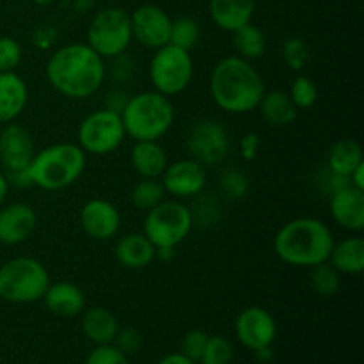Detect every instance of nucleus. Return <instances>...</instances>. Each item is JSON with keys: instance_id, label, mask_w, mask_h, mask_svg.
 <instances>
[{"instance_id": "f704fd0d", "label": "nucleus", "mask_w": 364, "mask_h": 364, "mask_svg": "<svg viewBox=\"0 0 364 364\" xmlns=\"http://www.w3.org/2000/svg\"><path fill=\"white\" fill-rule=\"evenodd\" d=\"M283 60L291 71H302L309 60V46L302 38H288L283 43Z\"/></svg>"}, {"instance_id": "79ce46f5", "label": "nucleus", "mask_w": 364, "mask_h": 364, "mask_svg": "<svg viewBox=\"0 0 364 364\" xmlns=\"http://www.w3.org/2000/svg\"><path fill=\"white\" fill-rule=\"evenodd\" d=\"M128 98H130V96H128L124 91H121V89H114V91H110L109 95H107L103 109H109L112 110V112L121 114V110H123L124 105H127Z\"/></svg>"}, {"instance_id": "f8f14e48", "label": "nucleus", "mask_w": 364, "mask_h": 364, "mask_svg": "<svg viewBox=\"0 0 364 364\" xmlns=\"http://www.w3.org/2000/svg\"><path fill=\"white\" fill-rule=\"evenodd\" d=\"M173 18L159 6L142 4L130 13L132 38L144 48L156 50L169 43Z\"/></svg>"}, {"instance_id": "c9c22d12", "label": "nucleus", "mask_w": 364, "mask_h": 364, "mask_svg": "<svg viewBox=\"0 0 364 364\" xmlns=\"http://www.w3.org/2000/svg\"><path fill=\"white\" fill-rule=\"evenodd\" d=\"M219 188L226 198L242 199L249 192V178L242 171L228 169L219 178Z\"/></svg>"}, {"instance_id": "4c0bfd02", "label": "nucleus", "mask_w": 364, "mask_h": 364, "mask_svg": "<svg viewBox=\"0 0 364 364\" xmlns=\"http://www.w3.org/2000/svg\"><path fill=\"white\" fill-rule=\"evenodd\" d=\"M85 364H130L127 354L119 350L116 345H98L92 348L91 354L85 359Z\"/></svg>"}, {"instance_id": "a878e982", "label": "nucleus", "mask_w": 364, "mask_h": 364, "mask_svg": "<svg viewBox=\"0 0 364 364\" xmlns=\"http://www.w3.org/2000/svg\"><path fill=\"white\" fill-rule=\"evenodd\" d=\"M262 117L270 127L284 128L297 119L299 109L291 102L290 95L284 91H265L258 107Z\"/></svg>"}, {"instance_id": "412c9836", "label": "nucleus", "mask_w": 364, "mask_h": 364, "mask_svg": "<svg viewBox=\"0 0 364 364\" xmlns=\"http://www.w3.org/2000/svg\"><path fill=\"white\" fill-rule=\"evenodd\" d=\"M114 256L124 269L141 270L155 262L156 247L146 238L144 233H128L117 240Z\"/></svg>"}, {"instance_id": "4be33fe9", "label": "nucleus", "mask_w": 364, "mask_h": 364, "mask_svg": "<svg viewBox=\"0 0 364 364\" xmlns=\"http://www.w3.org/2000/svg\"><path fill=\"white\" fill-rule=\"evenodd\" d=\"M256 0H210V16L213 23L226 32H233L252 21Z\"/></svg>"}, {"instance_id": "e433bc0d", "label": "nucleus", "mask_w": 364, "mask_h": 364, "mask_svg": "<svg viewBox=\"0 0 364 364\" xmlns=\"http://www.w3.org/2000/svg\"><path fill=\"white\" fill-rule=\"evenodd\" d=\"M23 59L21 45L14 38L0 36V73L14 71Z\"/></svg>"}, {"instance_id": "c85d7f7f", "label": "nucleus", "mask_w": 364, "mask_h": 364, "mask_svg": "<svg viewBox=\"0 0 364 364\" xmlns=\"http://www.w3.org/2000/svg\"><path fill=\"white\" fill-rule=\"evenodd\" d=\"M130 199L135 208L148 212L166 199V188L159 178H141L132 188Z\"/></svg>"}, {"instance_id": "58836bf2", "label": "nucleus", "mask_w": 364, "mask_h": 364, "mask_svg": "<svg viewBox=\"0 0 364 364\" xmlns=\"http://www.w3.org/2000/svg\"><path fill=\"white\" fill-rule=\"evenodd\" d=\"M206 341H208V334L206 333H203V331L199 329L188 331V333L185 334L183 341H181V354H185L194 363L199 361L203 355V350H205Z\"/></svg>"}, {"instance_id": "f257e3e1", "label": "nucleus", "mask_w": 364, "mask_h": 364, "mask_svg": "<svg viewBox=\"0 0 364 364\" xmlns=\"http://www.w3.org/2000/svg\"><path fill=\"white\" fill-rule=\"evenodd\" d=\"M46 80L59 95L85 100L96 95L107 78L105 59L87 43H70L50 53Z\"/></svg>"}, {"instance_id": "6ab92c4d", "label": "nucleus", "mask_w": 364, "mask_h": 364, "mask_svg": "<svg viewBox=\"0 0 364 364\" xmlns=\"http://www.w3.org/2000/svg\"><path fill=\"white\" fill-rule=\"evenodd\" d=\"M45 302L46 309L53 315L64 316V318H73L84 311L85 295L75 283L70 281H57L50 283L45 295L41 299Z\"/></svg>"}, {"instance_id": "2f4dec72", "label": "nucleus", "mask_w": 364, "mask_h": 364, "mask_svg": "<svg viewBox=\"0 0 364 364\" xmlns=\"http://www.w3.org/2000/svg\"><path fill=\"white\" fill-rule=\"evenodd\" d=\"M290 98L294 102V105L297 107L299 110H308L311 109L313 105L318 100V87H316L315 82L311 80L306 75H299V77L294 78L290 85Z\"/></svg>"}, {"instance_id": "5701e85b", "label": "nucleus", "mask_w": 364, "mask_h": 364, "mask_svg": "<svg viewBox=\"0 0 364 364\" xmlns=\"http://www.w3.org/2000/svg\"><path fill=\"white\" fill-rule=\"evenodd\" d=\"M130 164L141 178H159L166 171L167 153L159 141H135L130 153Z\"/></svg>"}, {"instance_id": "f3484780", "label": "nucleus", "mask_w": 364, "mask_h": 364, "mask_svg": "<svg viewBox=\"0 0 364 364\" xmlns=\"http://www.w3.org/2000/svg\"><path fill=\"white\" fill-rule=\"evenodd\" d=\"M329 212L334 223L350 233L364 230V191L347 183L329 196Z\"/></svg>"}, {"instance_id": "7c9ffc66", "label": "nucleus", "mask_w": 364, "mask_h": 364, "mask_svg": "<svg viewBox=\"0 0 364 364\" xmlns=\"http://www.w3.org/2000/svg\"><path fill=\"white\" fill-rule=\"evenodd\" d=\"M199 36H201V28H199V23L194 18L178 16L173 18V21H171V45L191 52V50L198 45Z\"/></svg>"}, {"instance_id": "6e6552de", "label": "nucleus", "mask_w": 364, "mask_h": 364, "mask_svg": "<svg viewBox=\"0 0 364 364\" xmlns=\"http://www.w3.org/2000/svg\"><path fill=\"white\" fill-rule=\"evenodd\" d=\"M153 52L155 53L149 60V80L155 87L153 91L167 98L181 95L194 78V59L191 52L171 43Z\"/></svg>"}, {"instance_id": "a19ab883", "label": "nucleus", "mask_w": 364, "mask_h": 364, "mask_svg": "<svg viewBox=\"0 0 364 364\" xmlns=\"http://www.w3.org/2000/svg\"><path fill=\"white\" fill-rule=\"evenodd\" d=\"M114 63L112 75L117 82H127L132 75V60L127 57V52L110 59Z\"/></svg>"}, {"instance_id": "aec40b11", "label": "nucleus", "mask_w": 364, "mask_h": 364, "mask_svg": "<svg viewBox=\"0 0 364 364\" xmlns=\"http://www.w3.org/2000/svg\"><path fill=\"white\" fill-rule=\"evenodd\" d=\"M28 103V87L16 71L0 73V124L13 123Z\"/></svg>"}, {"instance_id": "de8ad7c7", "label": "nucleus", "mask_w": 364, "mask_h": 364, "mask_svg": "<svg viewBox=\"0 0 364 364\" xmlns=\"http://www.w3.org/2000/svg\"><path fill=\"white\" fill-rule=\"evenodd\" d=\"M255 355L259 363H269L270 359H272V348L270 347L259 348V350H255Z\"/></svg>"}, {"instance_id": "4468645a", "label": "nucleus", "mask_w": 364, "mask_h": 364, "mask_svg": "<svg viewBox=\"0 0 364 364\" xmlns=\"http://www.w3.org/2000/svg\"><path fill=\"white\" fill-rule=\"evenodd\" d=\"M166 194L174 199L196 198L205 192L206 187V167L196 162L194 159H181L173 164H167L166 171L160 176Z\"/></svg>"}, {"instance_id": "3c124183", "label": "nucleus", "mask_w": 364, "mask_h": 364, "mask_svg": "<svg viewBox=\"0 0 364 364\" xmlns=\"http://www.w3.org/2000/svg\"><path fill=\"white\" fill-rule=\"evenodd\" d=\"M31 2L36 4V6L45 7V6H52V4H55L57 0H31Z\"/></svg>"}, {"instance_id": "20e7f679", "label": "nucleus", "mask_w": 364, "mask_h": 364, "mask_svg": "<svg viewBox=\"0 0 364 364\" xmlns=\"http://www.w3.org/2000/svg\"><path fill=\"white\" fill-rule=\"evenodd\" d=\"M87 155L77 142H57L36 151L28 173L32 185L57 192L71 187L84 174Z\"/></svg>"}, {"instance_id": "a211bd4d", "label": "nucleus", "mask_w": 364, "mask_h": 364, "mask_svg": "<svg viewBox=\"0 0 364 364\" xmlns=\"http://www.w3.org/2000/svg\"><path fill=\"white\" fill-rule=\"evenodd\" d=\"M38 226V213L27 203L0 206V244L18 245L27 240Z\"/></svg>"}, {"instance_id": "1a4fd4ad", "label": "nucleus", "mask_w": 364, "mask_h": 364, "mask_svg": "<svg viewBox=\"0 0 364 364\" xmlns=\"http://www.w3.org/2000/svg\"><path fill=\"white\" fill-rule=\"evenodd\" d=\"M132 38L130 13L123 7H103L92 16L87 27V45L103 59H112L128 50Z\"/></svg>"}, {"instance_id": "c03bdc74", "label": "nucleus", "mask_w": 364, "mask_h": 364, "mask_svg": "<svg viewBox=\"0 0 364 364\" xmlns=\"http://www.w3.org/2000/svg\"><path fill=\"white\" fill-rule=\"evenodd\" d=\"M53 38H55V32H53V28L41 27L34 32V45L45 50L52 45Z\"/></svg>"}, {"instance_id": "c756f323", "label": "nucleus", "mask_w": 364, "mask_h": 364, "mask_svg": "<svg viewBox=\"0 0 364 364\" xmlns=\"http://www.w3.org/2000/svg\"><path fill=\"white\" fill-rule=\"evenodd\" d=\"M309 284L320 297H333L341 287V274L329 262H323L320 265L311 267Z\"/></svg>"}, {"instance_id": "9d476101", "label": "nucleus", "mask_w": 364, "mask_h": 364, "mask_svg": "<svg viewBox=\"0 0 364 364\" xmlns=\"http://www.w3.org/2000/svg\"><path fill=\"white\" fill-rule=\"evenodd\" d=\"M124 127L121 114L109 109H100L82 119L77 132V144L85 155L105 156L116 151L123 144Z\"/></svg>"}, {"instance_id": "b1692460", "label": "nucleus", "mask_w": 364, "mask_h": 364, "mask_svg": "<svg viewBox=\"0 0 364 364\" xmlns=\"http://www.w3.org/2000/svg\"><path fill=\"white\" fill-rule=\"evenodd\" d=\"M327 262L340 274L358 276L364 270V240L359 233L334 242Z\"/></svg>"}, {"instance_id": "2eb2a0df", "label": "nucleus", "mask_w": 364, "mask_h": 364, "mask_svg": "<svg viewBox=\"0 0 364 364\" xmlns=\"http://www.w3.org/2000/svg\"><path fill=\"white\" fill-rule=\"evenodd\" d=\"M36 155L31 132L16 123H7L0 132V162L4 173L28 169Z\"/></svg>"}, {"instance_id": "49530a36", "label": "nucleus", "mask_w": 364, "mask_h": 364, "mask_svg": "<svg viewBox=\"0 0 364 364\" xmlns=\"http://www.w3.org/2000/svg\"><path fill=\"white\" fill-rule=\"evenodd\" d=\"M348 183L354 185V187L361 188V191H364V164H361V166L358 167V169L354 171V173L348 176Z\"/></svg>"}, {"instance_id": "72a5a7b5", "label": "nucleus", "mask_w": 364, "mask_h": 364, "mask_svg": "<svg viewBox=\"0 0 364 364\" xmlns=\"http://www.w3.org/2000/svg\"><path fill=\"white\" fill-rule=\"evenodd\" d=\"M233 359V345L223 336H208L203 350L201 364H230Z\"/></svg>"}, {"instance_id": "ea45409f", "label": "nucleus", "mask_w": 364, "mask_h": 364, "mask_svg": "<svg viewBox=\"0 0 364 364\" xmlns=\"http://www.w3.org/2000/svg\"><path fill=\"white\" fill-rule=\"evenodd\" d=\"M114 341H116V347L119 348L123 354L128 355V354H134V352H137L139 348H141L142 338L137 329H134V327H127V329L123 331H117Z\"/></svg>"}, {"instance_id": "bb28decb", "label": "nucleus", "mask_w": 364, "mask_h": 364, "mask_svg": "<svg viewBox=\"0 0 364 364\" xmlns=\"http://www.w3.org/2000/svg\"><path fill=\"white\" fill-rule=\"evenodd\" d=\"M361 164H364L363 149L361 144L354 139H340V141L334 142L329 149V155H327V169L331 173L338 174L341 178H347L358 169Z\"/></svg>"}, {"instance_id": "dca6fc26", "label": "nucleus", "mask_w": 364, "mask_h": 364, "mask_svg": "<svg viewBox=\"0 0 364 364\" xmlns=\"http://www.w3.org/2000/svg\"><path fill=\"white\" fill-rule=\"evenodd\" d=\"M80 228L89 238L95 240H109L117 235L121 228V213L116 206L107 199H89L78 213Z\"/></svg>"}, {"instance_id": "9b49d317", "label": "nucleus", "mask_w": 364, "mask_h": 364, "mask_svg": "<svg viewBox=\"0 0 364 364\" xmlns=\"http://www.w3.org/2000/svg\"><path fill=\"white\" fill-rule=\"evenodd\" d=\"M187 149L201 166H217L230 153V135L215 119H201L188 130Z\"/></svg>"}, {"instance_id": "473e14b6", "label": "nucleus", "mask_w": 364, "mask_h": 364, "mask_svg": "<svg viewBox=\"0 0 364 364\" xmlns=\"http://www.w3.org/2000/svg\"><path fill=\"white\" fill-rule=\"evenodd\" d=\"M196 198L199 199L191 208L192 220L201 224V226H213L220 217L219 199H217L213 194H203V192L196 196Z\"/></svg>"}, {"instance_id": "ddd939ff", "label": "nucleus", "mask_w": 364, "mask_h": 364, "mask_svg": "<svg viewBox=\"0 0 364 364\" xmlns=\"http://www.w3.org/2000/svg\"><path fill=\"white\" fill-rule=\"evenodd\" d=\"M235 333L245 348L255 352L259 348L272 347L277 334V323L265 308L251 306L237 316Z\"/></svg>"}, {"instance_id": "37998d69", "label": "nucleus", "mask_w": 364, "mask_h": 364, "mask_svg": "<svg viewBox=\"0 0 364 364\" xmlns=\"http://www.w3.org/2000/svg\"><path fill=\"white\" fill-rule=\"evenodd\" d=\"M258 148H259V137L256 134H247L242 137L240 151H242V155H244L245 160L255 159L256 153H258Z\"/></svg>"}, {"instance_id": "f03ea898", "label": "nucleus", "mask_w": 364, "mask_h": 364, "mask_svg": "<svg viewBox=\"0 0 364 364\" xmlns=\"http://www.w3.org/2000/svg\"><path fill=\"white\" fill-rule=\"evenodd\" d=\"M265 80L251 60L238 55L220 59L210 75V96L228 114H247L256 110L265 95Z\"/></svg>"}, {"instance_id": "0eeeda50", "label": "nucleus", "mask_w": 364, "mask_h": 364, "mask_svg": "<svg viewBox=\"0 0 364 364\" xmlns=\"http://www.w3.org/2000/svg\"><path fill=\"white\" fill-rule=\"evenodd\" d=\"M194 228L191 208L180 199H164L155 208L148 210L144 217V231L149 242L159 247L180 245Z\"/></svg>"}, {"instance_id": "423d86ee", "label": "nucleus", "mask_w": 364, "mask_h": 364, "mask_svg": "<svg viewBox=\"0 0 364 364\" xmlns=\"http://www.w3.org/2000/svg\"><path fill=\"white\" fill-rule=\"evenodd\" d=\"M50 283L48 270L36 258L16 256L0 267V299L11 304L41 301Z\"/></svg>"}, {"instance_id": "a18cd8bd", "label": "nucleus", "mask_w": 364, "mask_h": 364, "mask_svg": "<svg viewBox=\"0 0 364 364\" xmlns=\"http://www.w3.org/2000/svg\"><path fill=\"white\" fill-rule=\"evenodd\" d=\"M156 364H194V361L188 359L185 354H181V352H173V354L164 355Z\"/></svg>"}, {"instance_id": "8fccbe9b", "label": "nucleus", "mask_w": 364, "mask_h": 364, "mask_svg": "<svg viewBox=\"0 0 364 364\" xmlns=\"http://www.w3.org/2000/svg\"><path fill=\"white\" fill-rule=\"evenodd\" d=\"M92 7V0H77L75 2V9L78 11V13H85V11H89Z\"/></svg>"}, {"instance_id": "09e8293b", "label": "nucleus", "mask_w": 364, "mask_h": 364, "mask_svg": "<svg viewBox=\"0 0 364 364\" xmlns=\"http://www.w3.org/2000/svg\"><path fill=\"white\" fill-rule=\"evenodd\" d=\"M7 192H9V183H7L4 173H0V206H2L4 201H6Z\"/></svg>"}, {"instance_id": "39448f33", "label": "nucleus", "mask_w": 364, "mask_h": 364, "mask_svg": "<svg viewBox=\"0 0 364 364\" xmlns=\"http://www.w3.org/2000/svg\"><path fill=\"white\" fill-rule=\"evenodd\" d=\"M124 134L134 141H160L174 123L171 98L156 91H142L128 98L121 110Z\"/></svg>"}, {"instance_id": "7ed1b4c3", "label": "nucleus", "mask_w": 364, "mask_h": 364, "mask_svg": "<svg viewBox=\"0 0 364 364\" xmlns=\"http://www.w3.org/2000/svg\"><path fill=\"white\" fill-rule=\"evenodd\" d=\"M334 242L333 231L323 220L299 217L279 228L274 237V252L287 265L311 269L329 259Z\"/></svg>"}, {"instance_id": "cd10ccee", "label": "nucleus", "mask_w": 364, "mask_h": 364, "mask_svg": "<svg viewBox=\"0 0 364 364\" xmlns=\"http://www.w3.org/2000/svg\"><path fill=\"white\" fill-rule=\"evenodd\" d=\"M233 36V46L237 50V55L245 60H258L265 55L267 38L265 32L255 25L252 21L242 25L240 28L231 32Z\"/></svg>"}, {"instance_id": "393cba45", "label": "nucleus", "mask_w": 364, "mask_h": 364, "mask_svg": "<svg viewBox=\"0 0 364 364\" xmlns=\"http://www.w3.org/2000/svg\"><path fill=\"white\" fill-rule=\"evenodd\" d=\"M117 331H119V326H117L116 316L109 309L102 308V306L85 309L84 315H82V333L92 343H114V338H116Z\"/></svg>"}]
</instances>
